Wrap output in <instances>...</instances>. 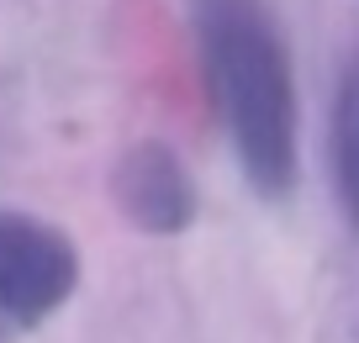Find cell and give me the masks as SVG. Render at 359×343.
<instances>
[{
	"label": "cell",
	"instance_id": "cell-1",
	"mask_svg": "<svg viewBox=\"0 0 359 343\" xmlns=\"http://www.w3.org/2000/svg\"><path fill=\"white\" fill-rule=\"evenodd\" d=\"M191 37L243 180L264 201L291 196L302 175V106L275 11L264 0H191Z\"/></svg>",
	"mask_w": 359,
	"mask_h": 343
},
{
	"label": "cell",
	"instance_id": "cell-2",
	"mask_svg": "<svg viewBox=\"0 0 359 343\" xmlns=\"http://www.w3.org/2000/svg\"><path fill=\"white\" fill-rule=\"evenodd\" d=\"M79 290V248L64 227L0 206V343H16Z\"/></svg>",
	"mask_w": 359,
	"mask_h": 343
},
{
	"label": "cell",
	"instance_id": "cell-3",
	"mask_svg": "<svg viewBox=\"0 0 359 343\" xmlns=\"http://www.w3.org/2000/svg\"><path fill=\"white\" fill-rule=\"evenodd\" d=\"M111 201L148 238H180L196 222V180L158 137L133 143L111 169Z\"/></svg>",
	"mask_w": 359,
	"mask_h": 343
},
{
	"label": "cell",
	"instance_id": "cell-4",
	"mask_svg": "<svg viewBox=\"0 0 359 343\" xmlns=\"http://www.w3.org/2000/svg\"><path fill=\"white\" fill-rule=\"evenodd\" d=\"M327 159H333V190L348 222L359 227V58L338 74L333 116H327Z\"/></svg>",
	"mask_w": 359,
	"mask_h": 343
}]
</instances>
